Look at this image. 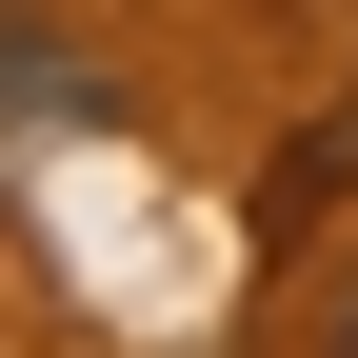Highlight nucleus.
<instances>
[{
    "label": "nucleus",
    "mask_w": 358,
    "mask_h": 358,
    "mask_svg": "<svg viewBox=\"0 0 358 358\" xmlns=\"http://www.w3.org/2000/svg\"><path fill=\"white\" fill-rule=\"evenodd\" d=\"M338 179H358V100H338V120H319V140H299V159H279V219H319V199H338Z\"/></svg>",
    "instance_id": "obj_2"
},
{
    "label": "nucleus",
    "mask_w": 358,
    "mask_h": 358,
    "mask_svg": "<svg viewBox=\"0 0 358 358\" xmlns=\"http://www.w3.org/2000/svg\"><path fill=\"white\" fill-rule=\"evenodd\" d=\"M319 358H358V259H338V279H319Z\"/></svg>",
    "instance_id": "obj_3"
},
{
    "label": "nucleus",
    "mask_w": 358,
    "mask_h": 358,
    "mask_svg": "<svg viewBox=\"0 0 358 358\" xmlns=\"http://www.w3.org/2000/svg\"><path fill=\"white\" fill-rule=\"evenodd\" d=\"M80 120H100V80L60 60V20H20V0H0V159H20V140H80Z\"/></svg>",
    "instance_id": "obj_1"
}]
</instances>
